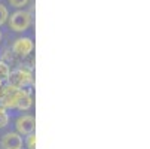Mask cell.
Here are the masks:
<instances>
[{"mask_svg":"<svg viewBox=\"0 0 150 149\" xmlns=\"http://www.w3.org/2000/svg\"><path fill=\"white\" fill-rule=\"evenodd\" d=\"M8 82H9L11 87L23 90L24 87L33 83V73L28 69H25V67H19V69H16V70L9 73Z\"/></svg>","mask_w":150,"mask_h":149,"instance_id":"1","label":"cell"},{"mask_svg":"<svg viewBox=\"0 0 150 149\" xmlns=\"http://www.w3.org/2000/svg\"><path fill=\"white\" fill-rule=\"evenodd\" d=\"M31 24V15L27 11H16L9 18V27L13 31H24Z\"/></svg>","mask_w":150,"mask_h":149,"instance_id":"2","label":"cell"},{"mask_svg":"<svg viewBox=\"0 0 150 149\" xmlns=\"http://www.w3.org/2000/svg\"><path fill=\"white\" fill-rule=\"evenodd\" d=\"M23 93V90L19 88H13L11 85H5L3 87V93H2V97H0V104L3 106L5 109H13L16 108L18 104V98Z\"/></svg>","mask_w":150,"mask_h":149,"instance_id":"3","label":"cell"},{"mask_svg":"<svg viewBox=\"0 0 150 149\" xmlns=\"http://www.w3.org/2000/svg\"><path fill=\"white\" fill-rule=\"evenodd\" d=\"M33 42L28 37H19L13 42L12 45V52L18 57H27L33 51Z\"/></svg>","mask_w":150,"mask_h":149,"instance_id":"4","label":"cell"},{"mask_svg":"<svg viewBox=\"0 0 150 149\" xmlns=\"http://www.w3.org/2000/svg\"><path fill=\"white\" fill-rule=\"evenodd\" d=\"M36 128V121L33 116L30 115H24V116H19L16 119V130H18V134L21 136H28L34 131Z\"/></svg>","mask_w":150,"mask_h":149,"instance_id":"5","label":"cell"},{"mask_svg":"<svg viewBox=\"0 0 150 149\" xmlns=\"http://www.w3.org/2000/svg\"><path fill=\"white\" fill-rule=\"evenodd\" d=\"M3 149H23V137L18 133H6L2 137Z\"/></svg>","mask_w":150,"mask_h":149,"instance_id":"6","label":"cell"},{"mask_svg":"<svg viewBox=\"0 0 150 149\" xmlns=\"http://www.w3.org/2000/svg\"><path fill=\"white\" fill-rule=\"evenodd\" d=\"M31 106H33V98H31V96H30V91H24V90H23V93H21V96H19V98H18L16 108L21 109V111H27V109L31 108Z\"/></svg>","mask_w":150,"mask_h":149,"instance_id":"7","label":"cell"},{"mask_svg":"<svg viewBox=\"0 0 150 149\" xmlns=\"http://www.w3.org/2000/svg\"><path fill=\"white\" fill-rule=\"evenodd\" d=\"M9 73H11V70H9L8 63L0 61V81H3V82H5V81H8Z\"/></svg>","mask_w":150,"mask_h":149,"instance_id":"8","label":"cell"},{"mask_svg":"<svg viewBox=\"0 0 150 149\" xmlns=\"http://www.w3.org/2000/svg\"><path fill=\"white\" fill-rule=\"evenodd\" d=\"M9 122V116L6 113V109L3 108L2 104H0V128H3V127H6Z\"/></svg>","mask_w":150,"mask_h":149,"instance_id":"9","label":"cell"},{"mask_svg":"<svg viewBox=\"0 0 150 149\" xmlns=\"http://www.w3.org/2000/svg\"><path fill=\"white\" fill-rule=\"evenodd\" d=\"M6 19H8V9L3 5H0V26L5 24Z\"/></svg>","mask_w":150,"mask_h":149,"instance_id":"10","label":"cell"},{"mask_svg":"<svg viewBox=\"0 0 150 149\" xmlns=\"http://www.w3.org/2000/svg\"><path fill=\"white\" fill-rule=\"evenodd\" d=\"M36 134H28V139H27V145H28V149H36Z\"/></svg>","mask_w":150,"mask_h":149,"instance_id":"11","label":"cell"},{"mask_svg":"<svg viewBox=\"0 0 150 149\" xmlns=\"http://www.w3.org/2000/svg\"><path fill=\"white\" fill-rule=\"evenodd\" d=\"M9 3L15 8H23L28 3V0H9Z\"/></svg>","mask_w":150,"mask_h":149,"instance_id":"12","label":"cell"},{"mask_svg":"<svg viewBox=\"0 0 150 149\" xmlns=\"http://www.w3.org/2000/svg\"><path fill=\"white\" fill-rule=\"evenodd\" d=\"M3 58H5V60H3L5 63H6V61H13L15 54H13L12 51H5V57H3Z\"/></svg>","mask_w":150,"mask_h":149,"instance_id":"13","label":"cell"},{"mask_svg":"<svg viewBox=\"0 0 150 149\" xmlns=\"http://www.w3.org/2000/svg\"><path fill=\"white\" fill-rule=\"evenodd\" d=\"M3 87H5V85H3V81H0V97H2V93H3Z\"/></svg>","mask_w":150,"mask_h":149,"instance_id":"14","label":"cell"},{"mask_svg":"<svg viewBox=\"0 0 150 149\" xmlns=\"http://www.w3.org/2000/svg\"><path fill=\"white\" fill-rule=\"evenodd\" d=\"M0 39H2V33H0Z\"/></svg>","mask_w":150,"mask_h":149,"instance_id":"15","label":"cell"}]
</instances>
